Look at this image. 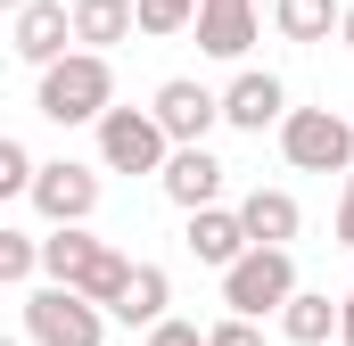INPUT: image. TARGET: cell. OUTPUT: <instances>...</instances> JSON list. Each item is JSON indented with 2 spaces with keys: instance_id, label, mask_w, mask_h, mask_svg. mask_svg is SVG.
<instances>
[{
  "instance_id": "cell-1",
  "label": "cell",
  "mask_w": 354,
  "mask_h": 346,
  "mask_svg": "<svg viewBox=\"0 0 354 346\" xmlns=\"http://www.w3.org/2000/svg\"><path fill=\"white\" fill-rule=\"evenodd\" d=\"M41 272H50L58 289L91 297V305L115 322V305H124V289H132V272H140V264H124L107 239H91V231H50V239H41Z\"/></svg>"
},
{
  "instance_id": "cell-2",
  "label": "cell",
  "mask_w": 354,
  "mask_h": 346,
  "mask_svg": "<svg viewBox=\"0 0 354 346\" xmlns=\"http://www.w3.org/2000/svg\"><path fill=\"white\" fill-rule=\"evenodd\" d=\"M33 107H41L50 124H107V107H115V66H107L99 50H75V58H58V66L41 75Z\"/></svg>"
},
{
  "instance_id": "cell-3",
  "label": "cell",
  "mask_w": 354,
  "mask_h": 346,
  "mask_svg": "<svg viewBox=\"0 0 354 346\" xmlns=\"http://www.w3.org/2000/svg\"><path fill=\"white\" fill-rule=\"evenodd\" d=\"M297 297V256L288 248H248V256L223 272V305L239 322H264V313H288Z\"/></svg>"
},
{
  "instance_id": "cell-4",
  "label": "cell",
  "mask_w": 354,
  "mask_h": 346,
  "mask_svg": "<svg viewBox=\"0 0 354 346\" xmlns=\"http://www.w3.org/2000/svg\"><path fill=\"white\" fill-rule=\"evenodd\" d=\"M280 157H288L297 173H354V124L338 116V107H288Z\"/></svg>"
},
{
  "instance_id": "cell-5",
  "label": "cell",
  "mask_w": 354,
  "mask_h": 346,
  "mask_svg": "<svg viewBox=\"0 0 354 346\" xmlns=\"http://www.w3.org/2000/svg\"><path fill=\"white\" fill-rule=\"evenodd\" d=\"M25 338L33 346H107V313L75 289L41 280V289H25Z\"/></svg>"
},
{
  "instance_id": "cell-6",
  "label": "cell",
  "mask_w": 354,
  "mask_h": 346,
  "mask_svg": "<svg viewBox=\"0 0 354 346\" xmlns=\"http://www.w3.org/2000/svg\"><path fill=\"white\" fill-rule=\"evenodd\" d=\"M99 165L107 173H165L174 165V140H165V124H157L149 107H107V124H99Z\"/></svg>"
},
{
  "instance_id": "cell-7",
  "label": "cell",
  "mask_w": 354,
  "mask_h": 346,
  "mask_svg": "<svg viewBox=\"0 0 354 346\" xmlns=\"http://www.w3.org/2000/svg\"><path fill=\"white\" fill-rule=\"evenodd\" d=\"M149 116L165 124V140H174V149H206V132L223 124V91H206L198 75H174V83H157Z\"/></svg>"
},
{
  "instance_id": "cell-8",
  "label": "cell",
  "mask_w": 354,
  "mask_h": 346,
  "mask_svg": "<svg viewBox=\"0 0 354 346\" xmlns=\"http://www.w3.org/2000/svg\"><path fill=\"white\" fill-rule=\"evenodd\" d=\"M33 215L58 223V231H83L91 215H99V173L75 165V157H50L41 181H33Z\"/></svg>"
},
{
  "instance_id": "cell-9",
  "label": "cell",
  "mask_w": 354,
  "mask_h": 346,
  "mask_svg": "<svg viewBox=\"0 0 354 346\" xmlns=\"http://www.w3.org/2000/svg\"><path fill=\"white\" fill-rule=\"evenodd\" d=\"M8 42H17L25 66L50 75L58 58H75V50H66V42H75V8H66V0H33L25 17H8Z\"/></svg>"
},
{
  "instance_id": "cell-10",
  "label": "cell",
  "mask_w": 354,
  "mask_h": 346,
  "mask_svg": "<svg viewBox=\"0 0 354 346\" xmlns=\"http://www.w3.org/2000/svg\"><path fill=\"white\" fill-rule=\"evenodd\" d=\"M223 124H239V132L288 124V83H280V75H264V66L231 75V91H223Z\"/></svg>"
},
{
  "instance_id": "cell-11",
  "label": "cell",
  "mask_w": 354,
  "mask_h": 346,
  "mask_svg": "<svg viewBox=\"0 0 354 346\" xmlns=\"http://www.w3.org/2000/svg\"><path fill=\"white\" fill-rule=\"evenodd\" d=\"M157 190L174 198L181 215H206V206L223 198V157H214V149H174V165L157 173Z\"/></svg>"
},
{
  "instance_id": "cell-12",
  "label": "cell",
  "mask_w": 354,
  "mask_h": 346,
  "mask_svg": "<svg viewBox=\"0 0 354 346\" xmlns=\"http://www.w3.org/2000/svg\"><path fill=\"white\" fill-rule=\"evenodd\" d=\"M181 239H189V256L214 264V272H231V264L256 248V239H248V223H239V206H206V215H189V231H181Z\"/></svg>"
},
{
  "instance_id": "cell-13",
  "label": "cell",
  "mask_w": 354,
  "mask_h": 346,
  "mask_svg": "<svg viewBox=\"0 0 354 346\" xmlns=\"http://www.w3.org/2000/svg\"><path fill=\"white\" fill-rule=\"evenodd\" d=\"M256 42V0H206L198 8V50L206 58H248Z\"/></svg>"
},
{
  "instance_id": "cell-14",
  "label": "cell",
  "mask_w": 354,
  "mask_h": 346,
  "mask_svg": "<svg viewBox=\"0 0 354 346\" xmlns=\"http://www.w3.org/2000/svg\"><path fill=\"white\" fill-rule=\"evenodd\" d=\"M239 223H248L256 248H288V239L305 231V206H297L288 190H248V198H239Z\"/></svg>"
},
{
  "instance_id": "cell-15",
  "label": "cell",
  "mask_w": 354,
  "mask_h": 346,
  "mask_svg": "<svg viewBox=\"0 0 354 346\" xmlns=\"http://www.w3.org/2000/svg\"><path fill=\"white\" fill-rule=\"evenodd\" d=\"M346 322V297H322V289H297L288 313H280V338L288 346H330V330Z\"/></svg>"
},
{
  "instance_id": "cell-16",
  "label": "cell",
  "mask_w": 354,
  "mask_h": 346,
  "mask_svg": "<svg viewBox=\"0 0 354 346\" xmlns=\"http://www.w3.org/2000/svg\"><path fill=\"white\" fill-rule=\"evenodd\" d=\"M132 25H140V0H75V42L83 50H115V42H132Z\"/></svg>"
},
{
  "instance_id": "cell-17",
  "label": "cell",
  "mask_w": 354,
  "mask_h": 346,
  "mask_svg": "<svg viewBox=\"0 0 354 346\" xmlns=\"http://www.w3.org/2000/svg\"><path fill=\"white\" fill-rule=\"evenodd\" d=\"M165 305H174L165 264H140V272H132V289H124V305H115V322H124V330H157V322H174Z\"/></svg>"
},
{
  "instance_id": "cell-18",
  "label": "cell",
  "mask_w": 354,
  "mask_h": 346,
  "mask_svg": "<svg viewBox=\"0 0 354 346\" xmlns=\"http://www.w3.org/2000/svg\"><path fill=\"white\" fill-rule=\"evenodd\" d=\"M272 25L280 42H330L346 25V0H272Z\"/></svg>"
},
{
  "instance_id": "cell-19",
  "label": "cell",
  "mask_w": 354,
  "mask_h": 346,
  "mask_svg": "<svg viewBox=\"0 0 354 346\" xmlns=\"http://www.w3.org/2000/svg\"><path fill=\"white\" fill-rule=\"evenodd\" d=\"M33 272H41V239H33V231H0V280L25 289Z\"/></svg>"
},
{
  "instance_id": "cell-20",
  "label": "cell",
  "mask_w": 354,
  "mask_h": 346,
  "mask_svg": "<svg viewBox=\"0 0 354 346\" xmlns=\"http://www.w3.org/2000/svg\"><path fill=\"white\" fill-rule=\"evenodd\" d=\"M33 181H41L33 149L25 140H0V198H33Z\"/></svg>"
},
{
  "instance_id": "cell-21",
  "label": "cell",
  "mask_w": 354,
  "mask_h": 346,
  "mask_svg": "<svg viewBox=\"0 0 354 346\" xmlns=\"http://www.w3.org/2000/svg\"><path fill=\"white\" fill-rule=\"evenodd\" d=\"M198 8H206V0H140V33L165 42V33H181V25H198Z\"/></svg>"
},
{
  "instance_id": "cell-22",
  "label": "cell",
  "mask_w": 354,
  "mask_h": 346,
  "mask_svg": "<svg viewBox=\"0 0 354 346\" xmlns=\"http://www.w3.org/2000/svg\"><path fill=\"white\" fill-rule=\"evenodd\" d=\"M206 346H264V330H256V322H239V313H231V322H214V330H206Z\"/></svg>"
},
{
  "instance_id": "cell-23",
  "label": "cell",
  "mask_w": 354,
  "mask_h": 346,
  "mask_svg": "<svg viewBox=\"0 0 354 346\" xmlns=\"http://www.w3.org/2000/svg\"><path fill=\"white\" fill-rule=\"evenodd\" d=\"M149 346H206V330H198V322H157Z\"/></svg>"
},
{
  "instance_id": "cell-24",
  "label": "cell",
  "mask_w": 354,
  "mask_h": 346,
  "mask_svg": "<svg viewBox=\"0 0 354 346\" xmlns=\"http://www.w3.org/2000/svg\"><path fill=\"white\" fill-rule=\"evenodd\" d=\"M338 239L354 248V173H346V190H338Z\"/></svg>"
},
{
  "instance_id": "cell-25",
  "label": "cell",
  "mask_w": 354,
  "mask_h": 346,
  "mask_svg": "<svg viewBox=\"0 0 354 346\" xmlns=\"http://www.w3.org/2000/svg\"><path fill=\"white\" fill-rule=\"evenodd\" d=\"M338 338H346V346H354V297H346V322H338Z\"/></svg>"
},
{
  "instance_id": "cell-26",
  "label": "cell",
  "mask_w": 354,
  "mask_h": 346,
  "mask_svg": "<svg viewBox=\"0 0 354 346\" xmlns=\"http://www.w3.org/2000/svg\"><path fill=\"white\" fill-rule=\"evenodd\" d=\"M338 42H346V50H354V8H346V25H338Z\"/></svg>"
},
{
  "instance_id": "cell-27",
  "label": "cell",
  "mask_w": 354,
  "mask_h": 346,
  "mask_svg": "<svg viewBox=\"0 0 354 346\" xmlns=\"http://www.w3.org/2000/svg\"><path fill=\"white\" fill-rule=\"evenodd\" d=\"M0 8H8V17H25V8H33V0H0Z\"/></svg>"
}]
</instances>
